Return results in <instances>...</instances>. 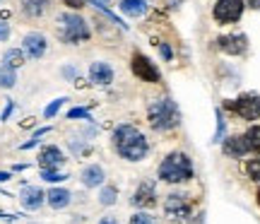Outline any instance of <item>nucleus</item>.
I'll list each match as a JSON object with an SVG mask.
<instances>
[{
  "instance_id": "nucleus-1",
  "label": "nucleus",
  "mask_w": 260,
  "mask_h": 224,
  "mask_svg": "<svg viewBox=\"0 0 260 224\" xmlns=\"http://www.w3.org/2000/svg\"><path fill=\"white\" fill-rule=\"evenodd\" d=\"M113 145L118 149V154L130 162H140V159L147 154V140L145 135L133 128V125H121L118 131L113 133Z\"/></svg>"
},
{
  "instance_id": "nucleus-2",
  "label": "nucleus",
  "mask_w": 260,
  "mask_h": 224,
  "mask_svg": "<svg viewBox=\"0 0 260 224\" xmlns=\"http://www.w3.org/2000/svg\"><path fill=\"white\" fill-rule=\"evenodd\" d=\"M190 176H193V162H190V157L183 154V152L169 154V157L161 162V167H159V178L167 181V183H183V181H188Z\"/></svg>"
},
{
  "instance_id": "nucleus-3",
  "label": "nucleus",
  "mask_w": 260,
  "mask_h": 224,
  "mask_svg": "<svg viewBox=\"0 0 260 224\" xmlns=\"http://www.w3.org/2000/svg\"><path fill=\"white\" fill-rule=\"evenodd\" d=\"M147 116H149V125L154 131H171V128H176L181 123L178 106L171 99H159V102L149 104Z\"/></svg>"
},
{
  "instance_id": "nucleus-4",
  "label": "nucleus",
  "mask_w": 260,
  "mask_h": 224,
  "mask_svg": "<svg viewBox=\"0 0 260 224\" xmlns=\"http://www.w3.org/2000/svg\"><path fill=\"white\" fill-rule=\"evenodd\" d=\"M58 22H60V37L68 44H80V41L89 39V27H87V22L82 17H77V15H60Z\"/></svg>"
},
{
  "instance_id": "nucleus-5",
  "label": "nucleus",
  "mask_w": 260,
  "mask_h": 224,
  "mask_svg": "<svg viewBox=\"0 0 260 224\" xmlns=\"http://www.w3.org/2000/svg\"><path fill=\"white\" fill-rule=\"evenodd\" d=\"M236 116H241L243 121H258L260 118V97L258 94H243L239 99L226 104Z\"/></svg>"
},
{
  "instance_id": "nucleus-6",
  "label": "nucleus",
  "mask_w": 260,
  "mask_h": 224,
  "mask_svg": "<svg viewBox=\"0 0 260 224\" xmlns=\"http://www.w3.org/2000/svg\"><path fill=\"white\" fill-rule=\"evenodd\" d=\"M212 15L217 22L229 24V22H239L243 15V3L241 0H217Z\"/></svg>"
},
{
  "instance_id": "nucleus-7",
  "label": "nucleus",
  "mask_w": 260,
  "mask_h": 224,
  "mask_svg": "<svg viewBox=\"0 0 260 224\" xmlns=\"http://www.w3.org/2000/svg\"><path fill=\"white\" fill-rule=\"evenodd\" d=\"M133 73L138 75L140 80H145V82H159V70L154 68V63L147 60L145 56H140V53L133 56Z\"/></svg>"
},
{
  "instance_id": "nucleus-8",
  "label": "nucleus",
  "mask_w": 260,
  "mask_h": 224,
  "mask_svg": "<svg viewBox=\"0 0 260 224\" xmlns=\"http://www.w3.org/2000/svg\"><path fill=\"white\" fill-rule=\"evenodd\" d=\"M217 46H219V51H224V53L241 56L243 51H246V46H248V39L243 37V34H226V37L217 39Z\"/></svg>"
},
{
  "instance_id": "nucleus-9",
  "label": "nucleus",
  "mask_w": 260,
  "mask_h": 224,
  "mask_svg": "<svg viewBox=\"0 0 260 224\" xmlns=\"http://www.w3.org/2000/svg\"><path fill=\"white\" fill-rule=\"evenodd\" d=\"M167 215L171 219H186L188 217V203H186V196L181 193H174V196L167 198Z\"/></svg>"
},
{
  "instance_id": "nucleus-10",
  "label": "nucleus",
  "mask_w": 260,
  "mask_h": 224,
  "mask_svg": "<svg viewBox=\"0 0 260 224\" xmlns=\"http://www.w3.org/2000/svg\"><path fill=\"white\" fill-rule=\"evenodd\" d=\"M22 44H24V53L29 58H41L46 53V39L41 34H27Z\"/></svg>"
},
{
  "instance_id": "nucleus-11",
  "label": "nucleus",
  "mask_w": 260,
  "mask_h": 224,
  "mask_svg": "<svg viewBox=\"0 0 260 224\" xmlns=\"http://www.w3.org/2000/svg\"><path fill=\"white\" fill-rule=\"evenodd\" d=\"M157 203V196H154V183H142V186L135 190V196H133V205L135 207H152Z\"/></svg>"
},
{
  "instance_id": "nucleus-12",
  "label": "nucleus",
  "mask_w": 260,
  "mask_h": 224,
  "mask_svg": "<svg viewBox=\"0 0 260 224\" xmlns=\"http://www.w3.org/2000/svg\"><path fill=\"white\" fill-rule=\"evenodd\" d=\"M44 190H39V188L34 186H24L22 188V196H19V200H22V205H24V210H39V207L44 205Z\"/></svg>"
},
{
  "instance_id": "nucleus-13",
  "label": "nucleus",
  "mask_w": 260,
  "mask_h": 224,
  "mask_svg": "<svg viewBox=\"0 0 260 224\" xmlns=\"http://www.w3.org/2000/svg\"><path fill=\"white\" fill-rule=\"evenodd\" d=\"M63 152L58 147H44L41 149V154H39V164H41V169H58L60 164H63Z\"/></svg>"
},
{
  "instance_id": "nucleus-14",
  "label": "nucleus",
  "mask_w": 260,
  "mask_h": 224,
  "mask_svg": "<svg viewBox=\"0 0 260 224\" xmlns=\"http://www.w3.org/2000/svg\"><path fill=\"white\" fill-rule=\"evenodd\" d=\"M89 77H92V82H96V84H109L113 80V70L109 68V63H92Z\"/></svg>"
},
{
  "instance_id": "nucleus-15",
  "label": "nucleus",
  "mask_w": 260,
  "mask_h": 224,
  "mask_svg": "<svg viewBox=\"0 0 260 224\" xmlns=\"http://www.w3.org/2000/svg\"><path fill=\"white\" fill-rule=\"evenodd\" d=\"M46 200L51 207H56V210H60V207H68L70 205V193L65 190V188H51L46 193Z\"/></svg>"
},
{
  "instance_id": "nucleus-16",
  "label": "nucleus",
  "mask_w": 260,
  "mask_h": 224,
  "mask_svg": "<svg viewBox=\"0 0 260 224\" xmlns=\"http://www.w3.org/2000/svg\"><path fill=\"white\" fill-rule=\"evenodd\" d=\"M82 183L87 188H94V186H102L104 183V169L92 164V167H87L82 171Z\"/></svg>"
},
{
  "instance_id": "nucleus-17",
  "label": "nucleus",
  "mask_w": 260,
  "mask_h": 224,
  "mask_svg": "<svg viewBox=\"0 0 260 224\" xmlns=\"http://www.w3.org/2000/svg\"><path fill=\"white\" fill-rule=\"evenodd\" d=\"M246 152H248V147H246V140H243L241 135L229 138V140L224 142V154H229V157H243Z\"/></svg>"
},
{
  "instance_id": "nucleus-18",
  "label": "nucleus",
  "mask_w": 260,
  "mask_h": 224,
  "mask_svg": "<svg viewBox=\"0 0 260 224\" xmlns=\"http://www.w3.org/2000/svg\"><path fill=\"white\" fill-rule=\"evenodd\" d=\"M19 3H22L24 15H29V17H39V15H44L48 8V0H19Z\"/></svg>"
},
{
  "instance_id": "nucleus-19",
  "label": "nucleus",
  "mask_w": 260,
  "mask_h": 224,
  "mask_svg": "<svg viewBox=\"0 0 260 224\" xmlns=\"http://www.w3.org/2000/svg\"><path fill=\"white\" fill-rule=\"evenodd\" d=\"M121 10L125 12V15H130V17H140V15H145L147 3H145V0H123Z\"/></svg>"
},
{
  "instance_id": "nucleus-20",
  "label": "nucleus",
  "mask_w": 260,
  "mask_h": 224,
  "mask_svg": "<svg viewBox=\"0 0 260 224\" xmlns=\"http://www.w3.org/2000/svg\"><path fill=\"white\" fill-rule=\"evenodd\" d=\"M243 140H246V147H248V152H255V154H260V125H253L251 131L243 135Z\"/></svg>"
},
{
  "instance_id": "nucleus-21",
  "label": "nucleus",
  "mask_w": 260,
  "mask_h": 224,
  "mask_svg": "<svg viewBox=\"0 0 260 224\" xmlns=\"http://www.w3.org/2000/svg\"><path fill=\"white\" fill-rule=\"evenodd\" d=\"M15 82H17L15 68H10V66H3V68H0V87L10 89V87H15Z\"/></svg>"
},
{
  "instance_id": "nucleus-22",
  "label": "nucleus",
  "mask_w": 260,
  "mask_h": 224,
  "mask_svg": "<svg viewBox=\"0 0 260 224\" xmlns=\"http://www.w3.org/2000/svg\"><path fill=\"white\" fill-rule=\"evenodd\" d=\"M5 66H10V68H19L22 63H24V53L19 51V48H10V51H5Z\"/></svg>"
},
{
  "instance_id": "nucleus-23",
  "label": "nucleus",
  "mask_w": 260,
  "mask_h": 224,
  "mask_svg": "<svg viewBox=\"0 0 260 224\" xmlns=\"http://www.w3.org/2000/svg\"><path fill=\"white\" fill-rule=\"evenodd\" d=\"M41 178H44V181H48V183H58V181H65L68 176L58 174L56 169H41Z\"/></svg>"
},
{
  "instance_id": "nucleus-24",
  "label": "nucleus",
  "mask_w": 260,
  "mask_h": 224,
  "mask_svg": "<svg viewBox=\"0 0 260 224\" xmlns=\"http://www.w3.org/2000/svg\"><path fill=\"white\" fill-rule=\"evenodd\" d=\"M99 203H102V205H113V203H116V188L113 186L104 188L102 196H99Z\"/></svg>"
},
{
  "instance_id": "nucleus-25",
  "label": "nucleus",
  "mask_w": 260,
  "mask_h": 224,
  "mask_svg": "<svg viewBox=\"0 0 260 224\" xmlns=\"http://www.w3.org/2000/svg\"><path fill=\"white\" fill-rule=\"evenodd\" d=\"M246 171H248V176L253 181H260V159H251L248 164H246Z\"/></svg>"
},
{
  "instance_id": "nucleus-26",
  "label": "nucleus",
  "mask_w": 260,
  "mask_h": 224,
  "mask_svg": "<svg viewBox=\"0 0 260 224\" xmlns=\"http://www.w3.org/2000/svg\"><path fill=\"white\" fill-rule=\"evenodd\" d=\"M63 102H65V99H56L53 104H48V106H46V111H44V116H46V118H53V116L58 113V109L63 106Z\"/></svg>"
},
{
  "instance_id": "nucleus-27",
  "label": "nucleus",
  "mask_w": 260,
  "mask_h": 224,
  "mask_svg": "<svg viewBox=\"0 0 260 224\" xmlns=\"http://www.w3.org/2000/svg\"><path fill=\"white\" fill-rule=\"evenodd\" d=\"M130 224H154V219H152L147 212H138V215L130 219Z\"/></svg>"
},
{
  "instance_id": "nucleus-28",
  "label": "nucleus",
  "mask_w": 260,
  "mask_h": 224,
  "mask_svg": "<svg viewBox=\"0 0 260 224\" xmlns=\"http://www.w3.org/2000/svg\"><path fill=\"white\" fill-rule=\"evenodd\" d=\"M222 133H224V121H222V111H217V135H214V142L222 140Z\"/></svg>"
},
{
  "instance_id": "nucleus-29",
  "label": "nucleus",
  "mask_w": 260,
  "mask_h": 224,
  "mask_svg": "<svg viewBox=\"0 0 260 224\" xmlns=\"http://www.w3.org/2000/svg\"><path fill=\"white\" fill-rule=\"evenodd\" d=\"M68 118H87L89 121V111L87 109H73V111L68 113Z\"/></svg>"
},
{
  "instance_id": "nucleus-30",
  "label": "nucleus",
  "mask_w": 260,
  "mask_h": 224,
  "mask_svg": "<svg viewBox=\"0 0 260 224\" xmlns=\"http://www.w3.org/2000/svg\"><path fill=\"white\" fill-rule=\"evenodd\" d=\"M8 37H10V27L5 22H0V41H5Z\"/></svg>"
},
{
  "instance_id": "nucleus-31",
  "label": "nucleus",
  "mask_w": 260,
  "mask_h": 224,
  "mask_svg": "<svg viewBox=\"0 0 260 224\" xmlns=\"http://www.w3.org/2000/svg\"><path fill=\"white\" fill-rule=\"evenodd\" d=\"M65 5H70V8L77 10V8H82L84 5V0H65Z\"/></svg>"
},
{
  "instance_id": "nucleus-32",
  "label": "nucleus",
  "mask_w": 260,
  "mask_h": 224,
  "mask_svg": "<svg viewBox=\"0 0 260 224\" xmlns=\"http://www.w3.org/2000/svg\"><path fill=\"white\" fill-rule=\"evenodd\" d=\"M12 109H15L12 104H8V106H5V111H3V121H5V118H8V116H10V113H12Z\"/></svg>"
},
{
  "instance_id": "nucleus-33",
  "label": "nucleus",
  "mask_w": 260,
  "mask_h": 224,
  "mask_svg": "<svg viewBox=\"0 0 260 224\" xmlns=\"http://www.w3.org/2000/svg\"><path fill=\"white\" fill-rule=\"evenodd\" d=\"M161 56H164V58H171V48H169V46H161Z\"/></svg>"
},
{
  "instance_id": "nucleus-34",
  "label": "nucleus",
  "mask_w": 260,
  "mask_h": 224,
  "mask_svg": "<svg viewBox=\"0 0 260 224\" xmlns=\"http://www.w3.org/2000/svg\"><path fill=\"white\" fill-rule=\"evenodd\" d=\"M99 224H118V222H116L113 217H104V219H102V222H99Z\"/></svg>"
},
{
  "instance_id": "nucleus-35",
  "label": "nucleus",
  "mask_w": 260,
  "mask_h": 224,
  "mask_svg": "<svg viewBox=\"0 0 260 224\" xmlns=\"http://www.w3.org/2000/svg\"><path fill=\"white\" fill-rule=\"evenodd\" d=\"M248 5H251L253 10H260V0H248Z\"/></svg>"
},
{
  "instance_id": "nucleus-36",
  "label": "nucleus",
  "mask_w": 260,
  "mask_h": 224,
  "mask_svg": "<svg viewBox=\"0 0 260 224\" xmlns=\"http://www.w3.org/2000/svg\"><path fill=\"white\" fill-rule=\"evenodd\" d=\"M8 178H10L8 171H0V183H3V181H8Z\"/></svg>"
},
{
  "instance_id": "nucleus-37",
  "label": "nucleus",
  "mask_w": 260,
  "mask_h": 224,
  "mask_svg": "<svg viewBox=\"0 0 260 224\" xmlns=\"http://www.w3.org/2000/svg\"><path fill=\"white\" fill-rule=\"evenodd\" d=\"M63 73H65V77H73V75H75V70H73V68H65Z\"/></svg>"
},
{
  "instance_id": "nucleus-38",
  "label": "nucleus",
  "mask_w": 260,
  "mask_h": 224,
  "mask_svg": "<svg viewBox=\"0 0 260 224\" xmlns=\"http://www.w3.org/2000/svg\"><path fill=\"white\" fill-rule=\"evenodd\" d=\"M258 205H260V193H258Z\"/></svg>"
}]
</instances>
